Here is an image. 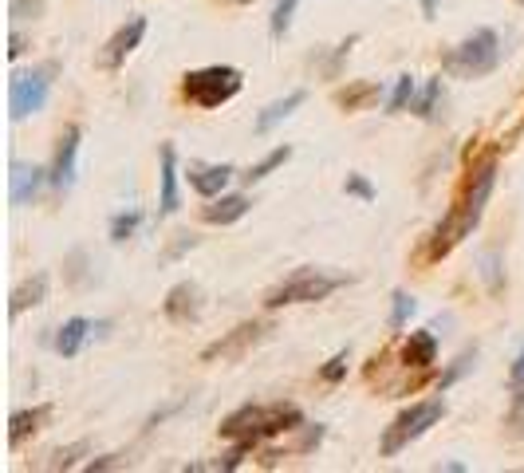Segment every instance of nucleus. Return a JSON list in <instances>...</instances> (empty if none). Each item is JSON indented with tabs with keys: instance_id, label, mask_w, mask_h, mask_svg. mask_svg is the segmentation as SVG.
Masks as SVG:
<instances>
[{
	"instance_id": "f257e3e1",
	"label": "nucleus",
	"mask_w": 524,
	"mask_h": 473,
	"mask_svg": "<svg viewBox=\"0 0 524 473\" xmlns=\"http://www.w3.org/2000/svg\"><path fill=\"white\" fill-rule=\"evenodd\" d=\"M493 186H497V162L489 158V162L473 174V182H469V190H465V202L454 205V209L446 213V221L438 225L434 245H430V257H434V261H438V257H446L458 241H465V237L481 225L485 205H489V198H493Z\"/></svg>"
},
{
	"instance_id": "f03ea898",
	"label": "nucleus",
	"mask_w": 524,
	"mask_h": 473,
	"mask_svg": "<svg viewBox=\"0 0 524 473\" xmlns=\"http://www.w3.org/2000/svg\"><path fill=\"white\" fill-rule=\"evenodd\" d=\"M304 426V414L300 406L292 403H272V406H241L233 410L225 422H221V434L225 438H237V442H264L272 434H284V430H296Z\"/></svg>"
},
{
	"instance_id": "7ed1b4c3",
	"label": "nucleus",
	"mask_w": 524,
	"mask_h": 473,
	"mask_svg": "<svg viewBox=\"0 0 524 473\" xmlns=\"http://www.w3.org/2000/svg\"><path fill=\"white\" fill-rule=\"evenodd\" d=\"M241 87H245V75L237 68H229V64L186 71V79H182V95H186L194 107H205V111H213V107L237 99Z\"/></svg>"
},
{
	"instance_id": "20e7f679",
	"label": "nucleus",
	"mask_w": 524,
	"mask_h": 473,
	"mask_svg": "<svg viewBox=\"0 0 524 473\" xmlns=\"http://www.w3.org/2000/svg\"><path fill=\"white\" fill-rule=\"evenodd\" d=\"M347 276H335L324 269H296L288 280H280L272 292H268V308H284V304H316V300H328L335 288H343Z\"/></svg>"
},
{
	"instance_id": "39448f33",
	"label": "nucleus",
	"mask_w": 524,
	"mask_h": 473,
	"mask_svg": "<svg viewBox=\"0 0 524 473\" xmlns=\"http://www.w3.org/2000/svg\"><path fill=\"white\" fill-rule=\"evenodd\" d=\"M442 414H446V403H442V399H426V403H414L410 410H402L391 426H387L383 442H379L383 458L402 454V450H406L410 442H418L430 426H438V422H442Z\"/></svg>"
},
{
	"instance_id": "423d86ee",
	"label": "nucleus",
	"mask_w": 524,
	"mask_h": 473,
	"mask_svg": "<svg viewBox=\"0 0 524 473\" xmlns=\"http://www.w3.org/2000/svg\"><path fill=\"white\" fill-rule=\"evenodd\" d=\"M497 64H501V40H497L493 28L473 32L469 40H461L458 48L446 56V68L454 71V75H461V79H481Z\"/></svg>"
},
{
	"instance_id": "0eeeda50",
	"label": "nucleus",
	"mask_w": 524,
	"mask_h": 473,
	"mask_svg": "<svg viewBox=\"0 0 524 473\" xmlns=\"http://www.w3.org/2000/svg\"><path fill=\"white\" fill-rule=\"evenodd\" d=\"M52 75H56L52 64L12 75V83H8V111H12L16 123H24L28 115H36V111L48 107V95H52V83H56Z\"/></svg>"
},
{
	"instance_id": "6e6552de",
	"label": "nucleus",
	"mask_w": 524,
	"mask_h": 473,
	"mask_svg": "<svg viewBox=\"0 0 524 473\" xmlns=\"http://www.w3.org/2000/svg\"><path fill=\"white\" fill-rule=\"evenodd\" d=\"M186 178H190V186L201 198H221L229 178H233V166H225V162H190Z\"/></svg>"
},
{
	"instance_id": "1a4fd4ad",
	"label": "nucleus",
	"mask_w": 524,
	"mask_h": 473,
	"mask_svg": "<svg viewBox=\"0 0 524 473\" xmlns=\"http://www.w3.org/2000/svg\"><path fill=\"white\" fill-rule=\"evenodd\" d=\"M142 36H146V16H131L111 40H107V52H103V64L107 68H123L127 64V56H131L134 48L142 44Z\"/></svg>"
},
{
	"instance_id": "9d476101",
	"label": "nucleus",
	"mask_w": 524,
	"mask_h": 473,
	"mask_svg": "<svg viewBox=\"0 0 524 473\" xmlns=\"http://www.w3.org/2000/svg\"><path fill=\"white\" fill-rule=\"evenodd\" d=\"M162 312L174 320V324H190L201 316V288H197L194 280H182V284H174L170 292H166V300H162Z\"/></svg>"
},
{
	"instance_id": "9b49d317",
	"label": "nucleus",
	"mask_w": 524,
	"mask_h": 473,
	"mask_svg": "<svg viewBox=\"0 0 524 473\" xmlns=\"http://www.w3.org/2000/svg\"><path fill=\"white\" fill-rule=\"evenodd\" d=\"M75 170H79V127H67L56 150V166H52V186L56 190H71L75 186Z\"/></svg>"
},
{
	"instance_id": "f8f14e48",
	"label": "nucleus",
	"mask_w": 524,
	"mask_h": 473,
	"mask_svg": "<svg viewBox=\"0 0 524 473\" xmlns=\"http://www.w3.org/2000/svg\"><path fill=\"white\" fill-rule=\"evenodd\" d=\"M44 186V170L40 166H24V162H12V174H8V198L12 205H32L36 194Z\"/></svg>"
},
{
	"instance_id": "ddd939ff",
	"label": "nucleus",
	"mask_w": 524,
	"mask_h": 473,
	"mask_svg": "<svg viewBox=\"0 0 524 473\" xmlns=\"http://www.w3.org/2000/svg\"><path fill=\"white\" fill-rule=\"evenodd\" d=\"M304 99H308L304 91H288L284 99H276V103H268V107H264L261 115H257V123H253V131H257V135H268V131H276V127H280L284 119H292V115H296V111L304 107Z\"/></svg>"
},
{
	"instance_id": "4468645a",
	"label": "nucleus",
	"mask_w": 524,
	"mask_h": 473,
	"mask_svg": "<svg viewBox=\"0 0 524 473\" xmlns=\"http://www.w3.org/2000/svg\"><path fill=\"white\" fill-rule=\"evenodd\" d=\"M178 154H174V146L166 142L162 146V198H158V213L162 217H170V213H178Z\"/></svg>"
},
{
	"instance_id": "2eb2a0df",
	"label": "nucleus",
	"mask_w": 524,
	"mask_h": 473,
	"mask_svg": "<svg viewBox=\"0 0 524 473\" xmlns=\"http://www.w3.org/2000/svg\"><path fill=\"white\" fill-rule=\"evenodd\" d=\"M249 198L245 194H221V198H209V205H205V221L209 225H233V221H241L245 213H249Z\"/></svg>"
},
{
	"instance_id": "dca6fc26",
	"label": "nucleus",
	"mask_w": 524,
	"mask_h": 473,
	"mask_svg": "<svg viewBox=\"0 0 524 473\" xmlns=\"http://www.w3.org/2000/svg\"><path fill=\"white\" fill-rule=\"evenodd\" d=\"M48 418H52V403H40V406H32V410H16V414L8 418V442L20 446V442H24L28 434H36Z\"/></svg>"
},
{
	"instance_id": "f3484780",
	"label": "nucleus",
	"mask_w": 524,
	"mask_h": 473,
	"mask_svg": "<svg viewBox=\"0 0 524 473\" xmlns=\"http://www.w3.org/2000/svg\"><path fill=\"white\" fill-rule=\"evenodd\" d=\"M402 363L406 367H434L438 363V339L434 332H410L402 347Z\"/></svg>"
},
{
	"instance_id": "a211bd4d",
	"label": "nucleus",
	"mask_w": 524,
	"mask_h": 473,
	"mask_svg": "<svg viewBox=\"0 0 524 473\" xmlns=\"http://www.w3.org/2000/svg\"><path fill=\"white\" fill-rule=\"evenodd\" d=\"M44 296H48V272H36L32 280H24V284L12 292V304H8V312H12V316H20L24 308H36V304H44Z\"/></svg>"
},
{
	"instance_id": "6ab92c4d",
	"label": "nucleus",
	"mask_w": 524,
	"mask_h": 473,
	"mask_svg": "<svg viewBox=\"0 0 524 473\" xmlns=\"http://www.w3.org/2000/svg\"><path fill=\"white\" fill-rule=\"evenodd\" d=\"M87 336H91V320L75 316V320H67L64 328H60V336H56V351H60L64 359H75L79 347L87 343Z\"/></svg>"
},
{
	"instance_id": "aec40b11",
	"label": "nucleus",
	"mask_w": 524,
	"mask_h": 473,
	"mask_svg": "<svg viewBox=\"0 0 524 473\" xmlns=\"http://www.w3.org/2000/svg\"><path fill=\"white\" fill-rule=\"evenodd\" d=\"M438 99H442V75H438V79H426V87L414 95L410 111H414L418 119H434V115H438Z\"/></svg>"
},
{
	"instance_id": "412c9836",
	"label": "nucleus",
	"mask_w": 524,
	"mask_h": 473,
	"mask_svg": "<svg viewBox=\"0 0 524 473\" xmlns=\"http://www.w3.org/2000/svg\"><path fill=\"white\" fill-rule=\"evenodd\" d=\"M414 95H418V83H414V75H398L391 87V95H387V115H398V111H406L410 103H414Z\"/></svg>"
},
{
	"instance_id": "4be33fe9",
	"label": "nucleus",
	"mask_w": 524,
	"mask_h": 473,
	"mask_svg": "<svg viewBox=\"0 0 524 473\" xmlns=\"http://www.w3.org/2000/svg\"><path fill=\"white\" fill-rule=\"evenodd\" d=\"M264 328L257 324H245V328H237V336L233 339H221V343H213V347H205V359H217V355H233V351H241L249 339H261Z\"/></svg>"
},
{
	"instance_id": "5701e85b",
	"label": "nucleus",
	"mask_w": 524,
	"mask_h": 473,
	"mask_svg": "<svg viewBox=\"0 0 524 473\" xmlns=\"http://www.w3.org/2000/svg\"><path fill=\"white\" fill-rule=\"evenodd\" d=\"M288 158H292V146H276V150H268L261 162H257V166L245 174V182H249V186H253V182H264V178H268L276 166H284Z\"/></svg>"
},
{
	"instance_id": "b1692460",
	"label": "nucleus",
	"mask_w": 524,
	"mask_h": 473,
	"mask_svg": "<svg viewBox=\"0 0 524 473\" xmlns=\"http://www.w3.org/2000/svg\"><path fill=\"white\" fill-rule=\"evenodd\" d=\"M138 225H142V213H138V209H131V213H115V217H111V241H115V245L131 241Z\"/></svg>"
},
{
	"instance_id": "393cba45",
	"label": "nucleus",
	"mask_w": 524,
	"mask_h": 473,
	"mask_svg": "<svg viewBox=\"0 0 524 473\" xmlns=\"http://www.w3.org/2000/svg\"><path fill=\"white\" fill-rule=\"evenodd\" d=\"M296 8H300V0H276V8H272V36L276 40H284V32L292 28Z\"/></svg>"
},
{
	"instance_id": "a878e982",
	"label": "nucleus",
	"mask_w": 524,
	"mask_h": 473,
	"mask_svg": "<svg viewBox=\"0 0 524 473\" xmlns=\"http://www.w3.org/2000/svg\"><path fill=\"white\" fill-rule=\"evenodd\" d=\"M391 328H406V320L418 312V300L410 296V292H394L391 296Z\"/></svg>"
},
{
	"instance_id": "bb28decb",
	"label": "nucleus",
	"mask_w": 524,
	"mask_h": 473,
	"mask_svg": "<svg viewBox=\"0 0 524 473\" xmlns=\"http://www.w3.org/2000/svg\"><path fill=\"white\" fill-rule=\"evenodd\" d=\"M343 190H347L351 198H359V202H375V186H371V182H367L363 174H347Z\"/></svg>"
},
{
	"instance_id": "cd10ccee",
	"label": "nucleus",
	"mask_w": 524,
	"mask_h": 473,
	"mask_svg": "<svg viewBox=\"0 0 524 473\" xmlns=\"http://www.w3.org/2000/svg\"><path fill=\"white\" fill-rule=\"evenodd\" d=\"M79 454H87V442H75V446H67V450H56L52 462H48V470H67V466H75Z\"/></svg>"
},
{
	"instance_id": "c85d7f7f",
	"label": "nucleus",
	"mask_w": 524,
	"mask_h": 473,
	"mask_svg": "<svg viewBox=\"0 0 524 473\" xmlns=\"http://www.w3.org/2000/svg\"><path fill=\"white\" fill-rule=\"evenodd\" d=\"M320 375H324V379H328V383H339V379H343V375H347V351H339V355H335V359H328V367H324V371H320Z\"/></svg>"
},
{
	"instance_id": "c756f323",
	"label": "nucleus",
	"mask_w": 524,
	"mask_h": 473,
	"mask_svg": "<svg viewBox=\"0 0 524 473\" xmlns=\"http://www.w3.org/2000/svg\"><path fill=\"white\" fill-rule=\"evenodd\" d=\"M481 276L489 280V288H493V292L501 288V276H497V253H493V249H489V253L481 257Z\"/></svg>"
},
{
	"instance_id": "7c9ffc66",
	"label": "nucleus",
	"mask_w": 524,
	"mask_h": 473,
	"mask_svg": "<svg viewBox=\"0 0 524 473\" xmlns=\"http://www.w3.org/2000/svg\"><path fill=\"white\" fill-rule=\"evenodd\" d=\"M509 383H513V391H524V351L517 355V363H513V371H509Z\"/></svg>"
},
{
	"instance_id": "2f4dec72",
	"label": "nucleus",
	"mask_w": 524,
	"mask_h": 473,
	"mask_svg": "<svg viewBox=\"0 0 524 473\" xmlns=\"http://www.w3.org/2000/svg\"><path fill=\"white\" fill-rule=\"evenodd\" d=\"M111 466H123V458H119V454H107L103 462H91L87 470H111Z\"/></svg>"
},
{
	"instance_id": "473e14b6",
	"label": "nucleus",
	"mask_w": 524,
	"mask_h": 473,
	"mask_svg": "<svg viewBox=\"0 0 524 473\" xmlns=\"http://www.w3.org/2000/svg\"><path fill=\"white\" fill-rule=\"evenodd\" d=\"M20 52H24V44H20V36H12V48H8V56H12V60H16V56H20Z\"/></svg>"
},
{
	"instance_id": "72a5a7b5",
	"label": "nucleus",
	"mask_w": 524,
	"mask_h": 473,
	"mask_svg": "<svg viewBox=\"0 0 524 473\" xmlns=\"http://www.w3.org/2000/svg\"><path fill=\"white\" fill-rule=\"evenodd\" d=\"M422 12H426V16H434V12H438V0H422Z\"/></svg>"
},
{
	"instance_id": "f704fd0d",
	"label": "nucleus",
	"mask_w": 524,
	"mask_h": 473,
	"mask_svg": "<svg viewBox=\"0 0 524 473\" xmlns=\"http://www.w3.org/2000/svg\"><path fill=\"white\" fill-rule=\"evenodd\" d=\"M237 4H249V0H237Z\"/></svg>"
},
{
	"instance_id": "c9c22d12",
	"label": "nucleus",
	"mask_w": 524,
	"mask_h": 473,
	"mask_svg": "<svg viewBox=\"0 0 524 473\" xmlns=\"http://www.w3.org/2000/svg\"><path fill=\"white\" fill-rule=\"evenodd\" d=\"M521 4H524V0H521Z\"/></svg>"
}]
</instances>
